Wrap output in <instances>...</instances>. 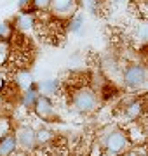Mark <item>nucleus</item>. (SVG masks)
<instances>
[{
	"mask_svg": "<svg viewBox=\"0 0 148 156\" xmlns=\"http://www.w3.org/2000/svg\"><path fill=\"white\" fill-rule=\"evenodd\" d=\"M70 104L80 115H91L99 106V94L91 85H82L70 92Z\"/></svg>",
	"mask_w": 148,
	"mask_h": 156,
	"instance_id": "obj_1",
	"label": "nucleus"
},
{
	"mask_svg": "<svg viewBox=\"0 0 148 156\" xmlns=\"http://www.w3.org/2000/svg\"><path fill=\"white\" fill-rule=\"evenodd\" d=\"M101 146L106 154L117 156L122 154L131 146V139H129V134L122 128H108L101 137Z\"/></svg>",
	"mask_w": 148,
	"mask_h": 156,
	"instance_id": "obj_2",
	"label": "nucleus"
},
{
	"mask_svg": "<svg viewBox=\"0 0 148 156\" xmlns=\"http://www.w3.org/2000/svg\"><path fill=\"white\" fill-rule=\"evenodd\" d=\"M146 82H148V71L143 64L132 62V64L124 68V71H122V83L127 89H132V90L141 89V87L146 85Z\"/></svg>",
	"mask_w": 148,
	"mask_h": 156,
	"instance_id": "obj_3",
	"label": "nucleus"
},
{
	"mask_svg": "<svg viewBox=\"0 0 148 156\" xmlns=\"http://www.w3.org/2000/svg\"><path fill=\"white\" fill-rule=\"evenodd\" d=\"M14 135L17 139V146H19V151H24V153H33L39 147V142H37V130H35L31 125L28 123H21L14 128Z\"/></svg>",
	"mask_w": 148,
	"mask_h": 156,
	"instance_id": "obj_4",
	"label": "nucleus"
},
{
	"mask_svg": "<svg viewBox=\"0 0 148 156\" xmlns=\"http://www.w3.org/2000/svg\"><path fill=\"white\" fill-rule=\"evenodd\" d=\"M79 7H80V0H52L49 12L57 19H66L68 21L70 17L79 12Z\"/></svg>",
	"mask_w": 148,
	"mask_h": 156,
	"instance_id": "obj_5",
	"label": "nucleus"
},
{
	"mask_svg": "<svg viewBox=\"0 0 148 156\" xmlns=\"http://www.w3.org/2000/svg\"><path fill=\"white\" fill-rule=\"evenodd\" d=\"M33 111L42 122H57L59 120L57 113H56V108H54V102L47 95H42V94L39 95V99H37V102L33 106Z\"/></svg>",
	"mask_w": 148,
	"mask_h": 156,
	"instance_id": "obj_6",
	"label": "nucleus"
},
{
	"mask_svg": "<svg viewBox=\"0 0 148 156\" xmlns=\"http://www.w3.org/2000/svg\"><path fill=\"white\" fill-rule=\"evenodd\" d=\"M35 26H37L35 11H19V14H16V17H14V30L24 35L31 33Z\"/></svg>",
	"mask_w": 148,
	"mask_h": 156,
	"instance_id": "obj_7",
	"label": "nucleus"
},
{
	"mask_svg": "<svg viewBox=\"0 0 148 156\" xmlns=\"http://www.w3.org/2000/svg\"><path fill=\"white\" fill-rule=\"evenodd\" d=\"M39 95H40L39 82H33L28 89H24L23 92H21V99H19V102H21V106L26 108V109H33L35 102H37V99H39Z\"/></svg>",
	"mask_w": 148,
	"mask_h": 156,
	"instance_id": "obj_8",
	"label": "nucleus"
},
{
	"mask_svg": "<svg viewBox=\"0 0 148 156\" xmlns=\"http://www.w3.org/2000/svg\"><path fill=\"white\" fill-rule=\"evenodd\" d=\"M39 90L42 95H47V97L56 95L61 90V82L57 78H46V80L39 82Z\"/></svg>",
	"mask_w": 148,
	"mask_h": 156,
	"instance_id": "obj_9",
	"label": "nucleus"
},
{
	"mask_svg": "<svg viewBox=\"0 0 148 156\" xmlns=\"http://www.w3.org/2000/svg\"><path fill=\"white\" fill-rule=\"evenodd\" d=\"M16 151H19V146L14 134H9L7 137L0 139V156H12Z\"/></svg>",
	"mask_w": 148,
	"mask_h": 156,
	"instance_id": "obj_10",
	"label": "nucleus"
},
{
	"mask_svg": "<svg viewBox=\"0 0 148 156\" xmlns=\"http://www.w3.org/2000/svg\"><path fill=\"white\" fill-rule=\"evenodd\" d=\"M12 82L19 87L21 90L28 89L30 85L33 83V75H31V71H28L26 68H21V69H17L16 73H14V78H12Z\"/></svg>",
	"mask_w": 148,
	"mask_h": 156,
	"instance_id": "obj_11",
	"label": "nucleus"
},
{
	"mask_svg": "<svg viewBox=\"0 0 148 156\" xmlns=\"http://www.w3.org/2000/svg\"><path fill=\"white\" fill-rule=\"evenodd\" d=\"M143 102L141 101H131V102H127L124 106V116L127 118V120H138V118L141 116L143 113Z\"/></svg>",
	"mask_w": 148,
	"mask_h": 156,
	"instance_id": "obj_12",
	"label": "nucleus"
},
{
	"mask_svg": "<svg viewBox=\"0 0 148 156\" xmlns=\"http://www.w3.org/2000/svg\"><path fill=\"white\" fill-rule=\"evenodd\" d=\"M82 28H84V14L79 11L75 16H72L66 21V31L68 33H80Z\"/></svg>",
	"mask_w": 148,
	"mask_h": 156,
	"instance_id": "obj_13",
	"label": "nucleus"
},
{
	"mask_svg": "<svg viewBox=\"0 0 148 156\" xmlns=\"http://www.w3.org/2000/svg\"><path fill=\"white\" fill-rule=\"evenodd\" d=\"M56 139L54 132H51L49 128H39L37 130V142H39V147H44V146L51 144L52 140ZM37 147V149H39Z\"/></svg>",
	"mask_w": 148,
	"mask_h": 156,
	"instance_id": "obj_14",
	"label": "nucleus"
},
{
	"mask_svg": "<svg viewBox=\"0 0 148 156\" xmlns=\"http://www.w3.org/2000/svg\"><path fill=\"white\" fill-rule=\"evenodd\" d=\"M14 123L7 115H0V139L7 137L9 134H14Z\"/></svg>",
	"mask_w": 148,
	"mask_h": 156,
	"instance_id": "obj_15",
	"label": "nucleus"
},
{
	"mask_svg": "<svg viewBox=\"0 0 148 156\" xmlns=\"http://www.w3.org/2000/svg\"><path fill=\"white\" fill-rule=\"evenodd\" d=\"M51 4H52V0H31L30 9L35 12H49Z\"/></svg>",
	"mask_w": 148,
	"mask_h": 156,
	"instance_id": "obj_16",
	"label": "nucleus"
},
{
	"mask_svg": "<svg viewBox=\"0 0 148 156\" xmlns=\"http://www.w3.org/2000/svg\"><path fill=\"white\" fill-rule=\"evenodd\" d=\"M80 2H82L84 7L89 9V12L94 14V16H96L98 12H99V9H101V7H99V0H80Z\"/></svg>",
	"mask_w": 148,
	"mask_h": 156,
	"instance_id": "obj_17",
	"label": "nucleus"
},
{
	"mask_svg": "<svg viewBox=\"0 0 148 156\" xmlns=\"http://www.w3.org/2000/svg\"><path fill=\"white\" fill-rule=\"evenodd\" d=\"M12 31H14V26H12L11 23H0V38H9L12 35Z\"/></svg>",
	"mask_w": 148,
	"mask_h": 156,
	"instance_id": "obj_18",
	"label": "nucleus"
},
{
	"mask_svg": "<svg viewBox=\"0 0 148 156\" xmlns=\"http://www.w3.org/2000/svg\"><path fill=\"white\" fill-rule=\"evenodd\" d=\"M136 37H138V40H139L141 44L148 42V23L139 24V28H138V31H136Z\"/></svg>",
	"mask_w": 148,
	"mask_h": 156,
	"instance_id": "obj_19",
	"label": "nucleus"
},
{
	"mask_svg": "<svg viewBox=\"0 0 148 156\" xmlns=\"http://www.w3.org/2000/svg\"><path fill=\"white\" fill-rule=\"evenodd\" d=\"M31 5V0H17V9L19 11H26Z\"/></svg>",
	"mask_w": 148,
	"mask_h": 156,
	"instance_id": "obj_20",
	"label": "nucleus"
},
{
	"mask_svg": "<svg viewBox=\"0 0 148 156\" xmlns=\"http://www.w3.org/2000/svg\"><path fill=\"white\" fill-rule=\"evenodd\" d=\"M112 4H115V5H122V4H127L129 0H110Z\"/></svg>",
	"mask_w": 148,
	"mask_h": 156,
	"instance_id": "obj_21",
	"label": "nucleus"
},
{
	"mask_svg": "<svg viewBox=\"0 0 148 156\" xmlns=\"http://www.w3.org/2000/svg\"><path fill=\"white\" fill-rule=\"evenodd\" d=\"M28 154H30V153H24V151H16L12 156H28Z\"/></svg>",
	"mask_w": 148,
	"mask_h": 156,
	"instance_id": "obj_22",
	"label": "nucleus"
},
{
	"mask_svg": "<svg viewBox=\"0 0 148 156\" xmlns=\"http://www.w3.org/2000/svg\"><path fill=\"white\" fill-rule=\"evenodd\" d=\"M2 106H4V95H2V92H0V109H2Z\"/></svg>",
	"mask_w": 148,
	"mask_h": 156,
	"instance_id": "obj_23",
	"label": "nucleus"
}]
</instances>
